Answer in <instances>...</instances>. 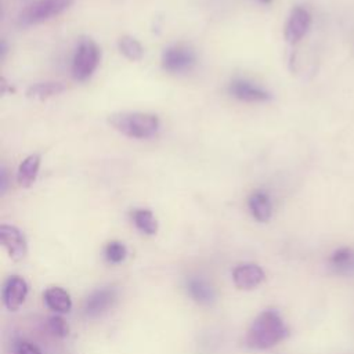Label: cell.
<instances>
[{
  "label": "cell",
  "mask_w": 354,
  "mask_h": 354,
  "mask_svg": "<svg viewBox=\"0 0 354 354\" xmlns=\"http://www.w3.org/2000/svg\"><path fill=\"white\" fill-rule=\"evenodd\" d=\"M289 335V330L275 310H266L252 322L245 343L254 350H267L282 342Z\"/></svg>",
  "instance_id": "cell-1"
},
{
  "label": "cell",
  "mask_w": 354,
  "mask_h": 354,
  "mask_svg": "<svg viewBox=\"0 0 354 354\" xmlns=\"http://www.w3.org/2000/svg\"><path fill=\"white\" fill-rule=\"evenodd\" d=\"M109 124L130 138H149L159 130V119L147 112H119L109 116Z\"/></svg>",
  "instance_id": "cell-2"
},
{
  "label": "cell",
  "mask_w": 354,
  "mask_h": 354,
  "mask_svg": "<svg viewBox=\"0 0 354 354\" xmlns=\"http://www.w3.org/2000/svg\"><path fill=\"white\" fill-rule=\"evenodd\" d=\"M75 0H36L28 4L18 15V25L28 28L51 19L66 11Z\"/></svg>",
  "instance_id": "cell-3"
},
{
  "label": "cell",
  "mask_w": 354,
  "mask_h": 354,
  "mask_svg": "<svg viewBox=\"0 0 354 354\" xmlns=\"http://www.w3.org/2000/svg\"><path fill=\"white\" fill-rule=\"evenodd\" d=\"M100 62V48L88 37H83L76 48L72 62V76L77 82L87 80Z\"/></svg>",
  "instance_id": "cell-4"
},
{
  "label": "cell",
  "mask_w": 354,
  "mask_h": 354,
  "mask_svg": "<svg viewBox=\"0 0 354 354\" xmlns=\"http://www.w3.org/2000/svg\"><path fill=\"white\" fill-rule=\"evenodd\" d=\"M196 62L195 53L181 44H174L162 53V68L169 73H180L191 69Z\"/></svg>",
  "instance_id": "cell-5"
},
{
  "label": "cell",
  "mask_w": 354,
  "mask_h": 354,
  "mask_svg": "<svg viewBox=\"0 0 354 354\" xmlns=\"http://www.w3.org/2000/svg\"><path fill=\"white\" fill-rule=\"evenodd\" d=\"M0 243L7 250L8 256L18 261L26 256L28 246L24 234L15 227L10 224L0 225Z\"/></svg>",
  "instance_id": "cell-6"
},
{
  "label": "cell",
  "mask_w": 354,
  "mask_h": 354,
  "mask_svg": "<svg viewBox=\"0 0 354 354\" xmlns=\"http://www.w3.org/2000/svg\"><path fill=\"white\" fill-rule=\"evenodd\" d=\"M311 24L310 12L303 7H295L285 25V39L290 44H296L307 33Z\"/></svg>",
  "instance_id": "cell-7"
},
{
  "label": "cell",
  "mask_w": 354,
  "mask_h": 354,
  "mask_svg": "<svg viewBox=\"0 0 354 354\" xmlns=\"http://www.w3.org/2000/svg\"><path fill=\"white\" fill-rule=\"evenodd\" d=\"M1 296H3L4 306L8 310L15 311L22 306V303L28 296V283L25 282L24 278L18 275H11L3 286Z\"/></svg>",
  "instance_id": "cell-8"
},
{
  "label": "cell",
  "mask_w": 354,
  "mask_h": 354,
  "mask_svg": "<svg viewBox=\"0 0 354 354\" xmlns=\"http://www.w3.org/2000/svg\"><path fill=\"white\" fill-rule=\"evenodd\" d=\"M264 278L266 275L261 267L252 263L239 264L232 271V279L235 286L243 290H250L257 288L264 281Z\"/></svg>",
  "instance_id": "cell-9"
},
{
  "label": "cell",
  "mask_w": 354,
  "mask_h": 354,
  "mask_svg": "<svg viewBox=\"0 0 354 354\" xmlns=\"http://www.w3.org/2000/svg\"><path fill=\"white\" fill-rule=\"evenodd\" d=\"M228 91L232 97L246 102H260V101H268L271 98V94L268 91L243 79L232 80L230 83Z\"/></svg>",
  "instance_id": "cell-10"
},
{
  "label": "cell",
  "mask_w": 354,
  "mask_h": 354,
  "mask_svg": "<svg viewBox=\"0 0 354 354\" xmlns=\"http://www.w3.org/2000/svg\"><path fill=\"white\" fill-rule=\"evenodd\" d=\"M116 300V290L113 288H101L94 290L84 303V314L87 317H97L106 311Z\"/></svg>",
  "instance_id": "cell-11"
},
{
  "label": "cell",
  "mask_w": 354,
  "mask_h": 354,
  "mask_svg": "<svg viewBox=\"0 0 354 354\" xmlns=\"http://www.w3.org/2000/svg\"><path fill=\"white\" fill-rule=\"evenodd\" d=\"M249 205V210L252 213V216L260 221V223H266L271 218L272 214V205H271V199L268 196L267 192L264 191H254L248 201Z\"/></svg>",
  "instance_id": "cell-12"
},
{
  "label": "cell",
  "mask_w": 354,
  "mask_h": 354,
  "mask_svg": "<svg viewBox=\"0 0 354 354\" xmlns=\"http://www.w3.org/2000/svg\"><path fill=\"white\" fill-rule=\"evenodd\" d=\"M39 167H40V156L37 153H32L26 156L18 166V171H17V181L19 187L29 188L36 181V177L39 174Z\"/></svg>",
  "instance_id": "cell-13"
},
{
  "label": "cell",
  "mask_w": 354,
  "mask_h": 354,
  "mask_svg": "<svg viewBox=\"0 0 354 354\" xmlns=\"http://www.w3.org/2000/svg\"><path fill=\"white\" fill-rule=\"evenodd\" d=\"M187 292L196 303L203 306L212 304L216 299V293L212 285L201 278H189L187 281Z\"/></svg>",
  "instance_id": "cell-14"
},
{
  "label": "cell",
  "mask_w": 354,
  "mask_h": 354,
  "mask_svg": "<svg viewBox=\"0 0 354 354\" xmlns=\"http://www.w3.org/2000/svg\"><path fill=\"white\" fill-rule=\"evenodd\" d=\"M330 268L339 275H353L354 274V249L340 248L333 252L329 259Z\"/></svg>",
  "instance_id": "cell-15"
},
{
  "label": "cell",
  "mask_w": 354,
  "mask_h": 354,
  "mask_svg": "<svg viewBox=\"0 0 354 354\" xmlns=\"http://www.w3.org/2000/svg\"><path fill=\"white\" fill-rule=\"evenodd\" d=\"M44 301L47 304V307L55 313H69L72 308V300L71 296L66 290H64L62 288L58 286H53L48 288L44 295Z\"/></svg>",
  "instance_id": "cell-16"
},
{
  "label": "cell",
  "mask_w": 354,
  "mask_h": 354,
  "mask_svg": "<svg viewBox=\"0 0 354 354\" xmlns=\"http://www.w3.org/2000/svg\"><path fill=\"white\" fill-rule=\"evenodd\" d=\"M65 84L61 82H44V83H36L28 87L26 95L33 100H47L50 97L58 95L62 91H65Z\"/></svg>",
  "instance_id": "cell-17"
},
{
  "label": "cell",
  "mask_w": 354,
  "mask_h": 354,
  "mask_svg": "<svg viewBox=\"0 0 354 354\" xmlns=\"http://www.w3.org/2000/svg\"><path fill=\"white\" fill-rule=\"evenodd\" d=\"M133 221L136 224V227L147 234V235H153L158 232V221L153 216V213L148 209H136L131 213Z\"/></svg>",
  "instance_id": "cell-18"
},
{
  "label": "cell",
  "mask_w": 354,
  "mask_h": 354,
  "mask_svg": "<svg viewBox=\"0 0 354 354\" xmlns=\"http://www.w3.org/2000/svg\"><path fill=\"white\" fill-rule=\"evenodd\" d=\"M120 53L130 61H140L144 57V48L141 43L131 36H122L118 41Z\"/></svg>",
  "instance_id": "cell-19"
},
{
  "label": "cell",
  "mask_w": 354,
  "mask_h": 354,
  "mask_svg": "<svg viewBox=\"0 0 354 354\" xmlns=\"http://www.w3.org/2000/svg\"><path fill=\"white\" fill-rule=\"evenodd\" d=\"M126 256H127V249L119 241H112L105 248V257L109 263L118 264V263L123 261L126 259Z\"/></svg>",
  "instance_id": "cell-20"
},
{
  "label": "cell",
  "mask_w": 354,
  "mask_h": 354,
  "mask_svg": "<svg viewBox=\"0 0 354 354\" xmlns=\"http://www.w3.org/2000/svg\"><path fill=\"white\" fill-rule=\"evenodd\" d=\"M48 329L58 337H65L69 333V326L59 315H54L48 319Z\"/></svg>",
  "instance_id": "cell-21"
},
{
  "label": "cell",
  "mask_w": 354,
  "mask_h": 354,
  "mask_svg": "<svg viewBox=\"0 0 354 354\" xmlns=\"http://www.w3.org/2000/svg\"><path fill=\"white\" fill-rule=\"evenodd\" d=\"M17 354H41V351L29 342H19L15 347Z\"/></svg>",
  "instance_id": "cell-22"
},
{
  "label": "cell",
  "mask_w": 354,
  "mask_h": 354,
  "mask_svg": "<svg viewBox=\"0 0 354 354\" xmlns=\"http://www.w3.org/2000/svg\"><path fill=\"white\" fill-rule=\"evenodd\" d=\"M8 187V178H7V170L4 166L0 167V194L3 195Z\"/></svg>",
  "instance_id": "cell-23"
},
{
  "label": "cell",
  "mask_w": 354,
  "mask_h": 354,
  "mask_svg": "<svg viewBox=\"0 0 354 354\" xmlns=\"http://www.w3.org/2000/svg\"><path fill=\"white\" fill-rule=\"evenodd\" d=\"M7 91L12 93V91H14V88H12L11 86H8V83L6 82V79H4V77H0V94H1V95H4V94H7Z\"/></svg>",
  "instance_id": "cell-24"
},
{
  "label": "cell",
  "mask_w": 354,
  "mask_h": 354,
  "mask_svg": "<svg viewBox=\"0 0 354 354\" xmlns=\"http://www.w3.org/2000/svg\"><path fill=\"white\" fill-rule=\"evenodd\" d=\"M6 53H7V44L4 40L0 41V58L3 59L6 57Z\"/></svg>",
  "instance_id": "cell-25"
},
{
  "label": "cell",
  "mask_w": 354,
  "mask_h": 354,
  "mask_svg": "<svg viewBox=\"0 0 354 354\" xmlns=\"http://www.w3.org/2000/svg\"><path fill=\"white\" fill-rule=\"evenodd\" d=\"M260 1H261V3H264V4H268V3H271L272 0H260Z\"/></svg>",
  "instance_id": "cell-26"
}]
</instances>
